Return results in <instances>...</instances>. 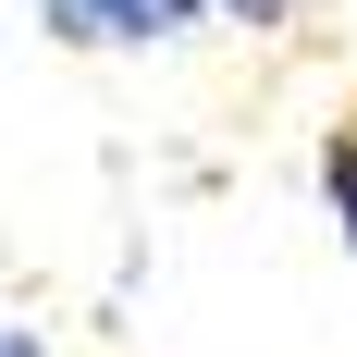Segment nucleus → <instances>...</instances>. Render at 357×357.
<instances>
[{
	"mask_svg": "<svg viewBox=\"0 0 357 357\" xmlns=\"http://www.w3.org/2000/svg\"><path fill=\"white\" fill-rule=\"evenodd\" d=\"M0 357H50V345H37V333H25V321H0Z\"/></svg>",
	"mask_w": 357,
	"mask_h": 357,
	"instance_id": "20e7f679",
	"label": "nucleus"
},
{
	"mask_svg": "<svg viewBox=\"0 0 357 357\" xmlns=\"http://www.w3.org/2000/svg\"><path fill=\"white\" fill-rule=\"evenodd\" d=\"M210 0H37V25L62 37V50H173L197 37Z\"/></svg>",
	"mask_w": 357,
	"mask_h": 357,
	"instance_id": "f257e3e1",
	"label": "nucleus"
},
{
	"mask_svg": "<svg viewBox=\"0 0 357 357\" xmlns=\"http://www.w3.org/2000/svg\"><path fill=\"white\" fill-rule=\"evenodd\" d=\"M321 210H333V234H345V259H357V111L321 136Z\"/></svg>",
	"mask_w": 357,
	"mask_h": 357,
	"instance_id": "f03ea898",
	"label": "nucleus"
},
{
	"mask_svg": "<svg viewBox=\"0 0 357 357\" xmlns=\"http://www.w3.org/2000/svg\"><path fill=\"white\" fill-rule=\"evenodd\" d=\"M210 13H234L247 37H284V25H296V0H210Z\"/></svg>",
	"mask_w": 357,
	"mask_h": 357,
	"instance_id": "7ed1b4c3",
	"label": "nucleus"
}]
</instances>
